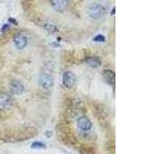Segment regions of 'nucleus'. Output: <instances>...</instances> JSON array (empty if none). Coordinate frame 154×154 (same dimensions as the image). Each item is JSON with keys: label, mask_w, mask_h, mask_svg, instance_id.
<instances>
[{"label": "nucleus", "mask_w": 154, "mask_h": 154, "mask_svg": "<svg viewBox=\"0 0 154 154\" xmlns=\"http://www.w3.org/2000/svg\"><path fill=\"white\" fill-rule=\"evenodd\" d=\"M106 8L103 5L99 3L92 4L88 9L89 16L93 19H101L106 15Z\"/></svg>", "instance_id": "1"}, {"label": "nucleus", "mask_w": 154, "mask_h": 154, "mask_svg": "<svg viewBox=\"0 0 154 154\" xmlns=\"http://www.w3.org/2000/svg\"><path fill=\"white\" fill-rule=\"evenodd\" d=\"M53 75L51 72L44 71L41 73L39 77V85L45 90H49L53 86Z\"/></svg>", "instance_id": "2"}, {"label": "nucleus", "mask_w": 154, "mask_h": 154, "mask_svg": "<svg viewBox=\"0 0 154 154\" xmlns=\"http://www.w3.org/2000/svg\"><path fill=\"white\" fill-rule=\"evenodd\" d=\"M12 100L5 93H0V110H8L12 107Z\"/></svg>", "instance_id": "3"}, {"label": "nucleus", "mask_w": 154, "mask_h": 154, "mask_svg": "<svg viewBox=\"0 0 154 154\" xmlns=\"http://www.w3.org/2000/svg\"><path fill=\"white\" fill-rule=\"evenodd\" d=\"M63 83L67 89H72L75 83V75L73 72L67 71L63 74Z\"/></svg>", "instance_id": "4"}, {"label": "nucleus", "mask_w": 154, "mask_h": 154, "mask_svg": "<svg viewBox=\"0 0 154 154\" xmlns=\"http://www.w3.org/2000/svg\"><path fill=\"white\" fill-rule=\"evenodd\" d=\"M14 42L17 49H23L27 46L28 39L24 34L17 33L14 37Z\"/></svg>", "instance_id": "5"}, {"label": "nucleus", "mask_w": 154, "mask_h": 154, "mask_svg": "<svg viewBox=\"0 0 154 154\" xmlns=\"http://www.w3.org/2000/svg\"><path fill=\"white\" fill-rule=\"evenodd\" d=\"M77 126L82 131H88L92 128V123L89 118L82 116L77 120Z\"/></svg>", "instance_id": "6"}, {"label": "nucleus", "mask_w": 154, "mask_h": 154, "mask_svg": "<svg viewBox=\"0 0 154 154\" xmlns=\"http://www.w3.org/2000/svg\"><path fill=\"white\" fill-rule=\"evenodd\" d=\"M69 0H51V5L58 12L63 11L68 5Z\"/></svg>", "instance_id": "7"}, {"label": "nucleus", "mask_w": 154, "mask_h": 154, "mask_svg": "<svg viewBox=\"0 0 154 154\" xmlns=\"http://www.w3.org/2000/svg\"><path fill=\"white\" fill-rule=\"evenodd\" d=\"M10 89L13 94L21 95L24 92V86L18 80H12L10 82Z\"/></svg>", "instance_id": "8"}, {"label": "nucleus", "mask_w": 154, "mask_h": 154, "mask_svg": "<svg viewBox=\"0 0 154 154\" xmlns=\"http://www.w3.org/2000/svg\"><path fill=\"white\" fill-rule=\"evenodd\" d=\"M103 76L109 84L114 85L116 82V74L111 69H105L103 72Z\"/></svg>", "instance_id": "9"}, {"label": "nucleus", "mask_w": 154, "mask_h": 154, "mask_svg": "<svg viewBox=\"0 0 154 154\" xmlns=\"http://www.w3.org/2000/svg\"><path fill=\"white\" fill-rule=\"evenodd\" d=\"M87 65L90 67H93V68H97V67L100 66H101V60L99 59V58L96 57H90L88 58L87 60H86Z\"/></svg>", "instance_id": "10"}, {"label": "nucleus", "mask_w": 154, "mask_h": 154, "mask_svg": "<svg viewBox=\"0 0 154 154\" xmlns=\"http://www.w3.org/2000/svg\"><path fill=\"white\" fill-rule=\"evenodd\" d=\"M32 148H33V149H42V148H46V145L41 142H35L32 145Z\"/></svg>", "instance_id": "11"}, {"label": "nucleus", "mask_w": 154, "mask_h": 154, "mask_svg": "<svg viewBox=\"0 0 154 154\" xmlns=\"http://www.w3.org/2000/svg\"><path fill=\"white\" fill-rule=\"evenodd\" d=\"M93 40L95 42H105V37L102 35H98L93 38Z\"/></svg>", "instance_id": "12"}, {"label": "nucleus", "mask_w": 154, "mask_h": 154, "mask_svg": "<svg viewBox=\"0 0 154 154\" xmlns=\"http://www.w3.org/2000/svg\"><path fill=\"white\" fill-rule=\"evenodd\" d=\"M9 21L10 22V23H14V24H17V23H16V19H12V18H10V19H9Z\"/></svg>", "instance_id": "13"}, {"label": "nucleus", "mask_w": 154, "mask_h": 154, "mask_svg": "<svg viewBox=\"0 0 154 154\" xmlns=\"http://www.w3.org/2000/svg\"><path fill=\"white\" fill-rule=\"evenodd\" d=\"M9 26H8V25H4L3 26V27H2V32H4L5 31V29H8V28H9Z\"/></svg>", "instance_id": "14"}, {"label": "nucleus", "mask_w": 154, "mask_h": 154, "mask_svg": "<svg viewBox=\"0 0 154 154\" xmlns=\"http://www.w3.org/2000/svg\"><path fill=\"white\" fill-rule=\"evenodd\" d=\"M114 12H115V8H113V10H112V14H114Z\"/></svg>", "instance_id": "15"}]
</instances>
